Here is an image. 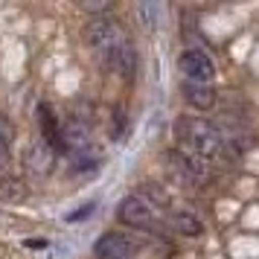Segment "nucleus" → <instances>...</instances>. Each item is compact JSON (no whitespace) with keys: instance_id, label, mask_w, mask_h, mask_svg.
Returning <instances> with one entry per match:
<instances>
[{"instance_id":"nucleus-2","label":"nucleus","mask_w":259,"mask_h":259,"mask_svg":"<svg viewBox=\"0 0 259 259\" xmlns=\"http://www.w3.org/2000/svg\"><path fill=\"white\" fill-rule=\"evenodd\" d=\"M175 134L181 146L187 149L189 154H195L201 160H219L227 154V140L224 134L212 122L201 117H181L175 125Z\"/></svg>"},{"instance_id":"nucleus-1","label":"nucleus","mask_w":259,"mask_h":259,"mask_svg":"<svg viewBox=\"0 0 259 259\" xmlns=\"http://www.w3.org/2000/svg\"><path fill=\"white\" fill-rule=\"evenodd\" d=\"M88 41H91L94 53L99 56V61L105 64L108 70L119 73L125 79L134 76L140 59H137V50L131 44L128 32L117 21H111V18H94L91 26H88Z\"/></svg>"},{"instance_id":"nucleus-10","label":"nucleus","mask_w":259,"mask_h":259,"mask_svg":"<svg viewBox=\"0 0 259 259\" xmlns=\"http://www.w3.org/2000/svg\"><path fill=\"white\" fill-rule=\"evenodd\" d=\"M169 224L175 227L178 233H187V236H198L201 233V222L192 219L189 212H172V215H169Z\"/></svg>"},{"instance_id":"nucleus-6","label":"nucleus","mask_w":259,"mask_h":259,"mask_svg":"<svg viewBox=\"0 0 259 259\" xmlns=\"http://www.w3.org/2000/svg\"><path fill=\"white\" fill-rule=\"evenodd\" d=\"M94 256L96 259H134L137 256V245L125 233H105L96 239Z\"/></svg>"},{"instance_id":"nucleus-7","label":"nucleus","mask_w":259,"mask_h":259,"mask_svg":"<svg viewBox=\"0 0 259 259\" xmlns=\"http://www.w3.org/2000/svg\"><path fill=\"white\" fill-rule=\"evenodd\" d=\"M38 128H41V137L50 149L64 152V128L59 125V117L50 105H38Z\"/></svg>"},{"instance_id":"nucleus-8","label":"nucleus","mask_w":259,"mask_h":259,"mask_svg":"<svg viewBox=\"0 0 259 259\" xmlns=\"http://www.w3.org/2000/svg\"><path fill=\"white\" fill-rule=\"evenodd\" d=\"M172 160H175L178 172L181 175H187L189 181H204V178L210 175V169H207V160H201V157H195V154H181V152H172L169 154Z\"/></svg>"},{"instance_id":"nucleus-3","label":"nucleus","mask_w":259,"mask_h":259,"mask_svg":"<svg viewBox=\"0 0 259 259\" xmlns=\"http://www.w3.org/2000/svg\"><path fill=\"white\" fill-rule=\"evenodd\" d=\"M119 222L134 227V230H157L163 224V212L157 210V204L149 201L146 195H128L119 204Z\"/></svg>"},{"instance_id":"nucleus-5","label":"nucleus","mask_w":259,"mask_h":259,"mask_svg":"<svg viewBox=\"0 0 259 259\" xmlns=\"http://www.w3.org/2000/svg\"><path fill=\"white\" fill-rule=\"evenodd\" d=\"M178 67H181V73L187 76V82H195V84H210L212 76H215L212 59L207 56V53H201V50H187V53H181Z\"/></svg>"},{"instance_id":"nucleus-13","label":"nucleus","mask_w":259,"mask_h":259,"mask_svg":"<svg viewBox=\"0 0 259 259\" xmlns=\"http://www.w3.org/2000/svg\"><path fill=\"white\" fill-rule=\"evenodd\" d=\"M88 212H94V204H84L82 210L73 212V215H67V219H70V222H76V219H82V215H88Z\"/></svg>"},{"instance_id":"nucleus-11","label":"nucleus","mask_w":259,"mask_h":259,"mask_svg":"<svg viewBox=\"0 0 259 259\" xmlns=\"http://www.w3.org/2000/svg\"><path fill=\"white\" fill-rule=\"evenodd\" d=\"M137 15L143 18V26H146V29H154V26L160 24L163 9H160L157 3H140V6H137Z\"/></svg>"},{"instance_id":"nucleus-9","label":"nucleus","mask_w":259,"mask_h":259,"mask_svg":"<svg viewBox=\"0 0 259 259\" xmlns=\"http://www.w3.org/2000/svg\"><path fill=\"white\" fill-rule=\"evenodd\" d=\"M184 99L198 111L215 105V88L212 84H195V82H184Z\"/></svg>"},{"instance_id":"nucleus-12","label":"nucleus","mask_w":259,"mask_h":259,"mask_svg":"<svg viewBox=\"0 0 259 259\" xmlns=\"http://www.w3.org/2000/svg\"><path fill=\"white\" fill-rule=\"evenodd\" d=\"M12 131H9V122L0 117V169L9 163V149H12Z\"/></svg>"},{"instance_id":"nucleus-4","label":"nucleus","mask_w":259,"mask_h":259,"mask_svg":"<svg viewBox=\"0 0 259 259\" xmlns=\"http://www.w3.org/2000/svg\"><path fill=\"white\" fill-rule=\"evenodd\" d=\"M64 152L73 157L76 169H91L99 160V152H96V146H94L91 131L84 128L82 122H76V119L64 125Z\"/></svg>"}]
</instances>
